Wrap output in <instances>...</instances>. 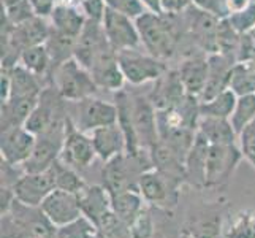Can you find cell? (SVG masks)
<instances>
[{"label": "cell", "mask_w": 255, "mask_h": 238, "mask_svg": "<svg viewBox=\"0 0 255 238\" xmlns=\"http://www.w3.org/2000/svg\"><path fill=\"white\" fill-rule=\"evenodd\" d=\"M49 170L52 173V178H54L56 189L80 194L87 186L86 181L83 180L81 173L75 169H72L70 165L64 164L60 159H57V161L51 165Z\"/></svg>", "instance_id": "cell-33"}, {"label": "cell", "mask_w": 255, "mask_h": 238, "mask_svg": "<svg viewBox=\"0 0 255 238\" xmlns=\"http://www.w3.org/2000/svg\"><path fill=\"white\" fill-rule=\"evenodd\" d=\"M14 0H2V5H6V3H11Z\"/></svg>", "instance_id": "cell-49"}, {"label": "cell", "mask_w": 255, "mask_h": 238, "mask_svg": "<svg viewBox=\"0 0 255 238\" xmlns=\"http://www.w3.org/2000/svg\"><path fill=\"white\" fill-rule=\"evenodd\" d=\"M8 73H10V83H11L10 97L11 95H14V97H40L45 84H43L40 78L30 73L27 68H24L21 64H17L11 68H8Z\"/></svg>", "instance_id": "cell-31"}, {"label": "cell", "mask_w": 255, "mask_h": 238, "mask_svg": "<svg viewBox=\"0 0 255 238\" xmlns=\"http://www.w3.org/2000/svg\"><path fill=\"white\" fill-rule=\"evenodd\" d=\"M37 102L38 97H8L2 102V118H0L2 130L25 126L33 108L37 107Z\"/></svg>", "instance_id": "cell-26"}, {"label": "cell", "mask_w": 255, "mask_h": 238, "mask_svg": "<svg viewBox=\"0 0 255 238\" xmlns=\"http://www.w3.org/2000/svg\"><path fill=\"white\" fill-rule=\"evenodd\" d=\"M89 135L92 138L97 157L102 159L103 162H108L113 157L127 151V140L118 122L97 129Z\"/></svg>", "instance_id": "cell-22"}, {"label": "cell", "mask_w": 255, "mask_h": 238, "mask_svg": "<svg viewBox=\"0 0 255 238\" xmlns=\"http://www.w3.org/2000/svg\"><path fill=\"white\" fill-rule=\"evenodd\" d=\"M228 21H230L233 29L240 35L255 30V3H252L249 8H246V10H243L240 13L230 14L228 16Z\"/></svg>", "instance_id": "cell-42"}, {"label": "cell", "mask_w": 255, "mask_h": 238, "mask_svg": "<svg viewBox=\"0 0 255 238\" xmlns=\"http://www.w3.org/2000/svg\"><path fill=\"white\" fill-rule=\"evenodd\" d=\"M243 161L238 145H209L205 189H221L232 180Z\"/></svg>", "instance_id": "cell-7"}, {"label": "cell", "mask_w": 255, "mask_h": 238, "mask_svg": "<svg viewBox=\"0 0 255 238\" xmlns=\"http://www.w3.org/2000/svg\"><path fill=\"white\" fill-rule=\"evenodd\" d=\"M65 122L52 126L43 132V134L37 135V142H35V148L30 157L21 165L22 172L37 173V172H46L51 169V165L60 157V151H62L64 137H65Z\"/></svg>", "instance_id": "cell-8"}, {"label": "cell", "mask_w": 255, "mask_h": 238, "mask_svg": "<svg viewBox=\"0 0 255 238\" xmlns=\"http://www.w3.org/2000/svg\"><path fill=\"white\" fill-rule=\"evenodd\" d=\"M224 238H255V213L254 211H240L233 216L227 226Z\"/></svg>", "instance_id": "cell-35"}, {"label": "cell", "mask_w": 255, "mask_h": 238, "mask_svg": "<svg viewBox=\"0 0 255 238\" xmlns=\"http://www.w3.org/2000/svg\"><path fill=\"white\" fill-rule=\"evenodd\" d=\"M30 5L33 6L37 16L41 17H49L51 11L54 10V6L57 5L59 0H29Z\"/></svg>", "instance_id": "cell-46"}, {"label": "cell", "mask_w": 255, "mask_h": 238, "mask_svg": "<svg viewBox=\"0 0 255 238\" xmlns=\"http://www.w3.org/2000/svg\"><path fill=\"white\" fill-rule=\"evenodd\" d=\"M146 205L147 204L143 200L138 189H128L111 194V208L114 215L122 219L128 227Z\"/></svg>", "instance_id": "cell-29"}, {"label": "cell", "mask_w": 255, "mask_h": 238, "mask_svg": "<svg viewBox=\"0 0 255 238\" xmlns=\"http://www.w3.org/2000/svg\"><path fill=\"white\" fill-rule=\"evenodd\" d=\"M151 153L143 149L138 154L122 153L111 161L105 162L102 170L103 186L110 194H116L121 191L138 189V180L146 170L152 169Z\"/></svg>", "instance_id": "cell-2"}, {"label": "cell", "mask_w": 255, "mask_h": 238, "mask_svg": "<svg viewBox=\"0 0 255 238\" xmlns=\"http://www.w3.org/2000/svg\"><path fill=\"white\" fill-rule=\"evenodd\" d=\"M198 132L209 145H238V134L227 118L201 116L198 121Z\"/></svg>", "instance_id": "cell-27"}, {"label": "cell", "mask_w": 255, "mask_h": 238, "mask_svg": "<svg viewBox=\"0 0 255 238\" xmlns=\"http://www.w3.org/2000/svg\"><path fill=\"white\" fill-rule=\"evenodd\" d=\"M143 3L147 8V11L162 13V0H143Z\"/></svg>", "instance_id": "cell-48"}, {"label": "cell", "mask_w": 255, "mask_h": 238, "mask_svg": "<svg viewBox=\"0 0 255 238\" xmlns=\"http://www.w3.org/2000/svg\"><path fill=\"white\" fill-rule=\"evenodd\" d=\"M68 118L67 113V100L54 86L49 84L43 87L38 97L37 107L33 108L32 114L25 122V129H29L32 134H43L52 126L62 124Z\"/></svg>", "instance_id": "cell-6"}, {"label": "cell", "mask_w": 255, "mask_h": 238, "mask_svg": "<svg viewBox=\"0 0 255 238\" xmlns=\"http://www.w3.org/2000/svg\"><path fill=\"white\" fill-rule=\"evenodd\" d=\"M48 19L52 30L67 35V37L78 38L89 17L86 16L80 5L70 0H59Z\"/></svg>", "instance_id": "cell-20"}, {"label": "cell", "mask_w": 255, "mask_h": 238, "mask_svg": "<svg viewBox=\"0 0 255 238\" xmlns=\"http://www.w3.org/2000/svg\"><path fill=\"white\" fill-rule=\"evenodd\" d=\"M108 8H113L114 11L122 13L131 19H136L147 11L143 0H105Z\"/></svg>", "instance_id": "cell-43"}, {"label": "cell", "mask_w": 255, "mask_h": 238, "mask_svg": "<svg viewBox=\"0 0 255 238\" xmlns=\"http://www.w3.org/2000/svg\"><path fill=\"white\" fill-rule=\"evenodd\" d=\"M192 5L190 0H162V13L179 14Z\"/></svg>", "instance_id": "cell-45"}, {"label": "cell", "mask_w": 255, "mask_h": 238, "mask_svg": "<svg viewBox=\"0 0 255 238\" xmlns=\"http://www.w3.org/2000/svg\"><path fill=\"white\" fill-rule=\"evenodd\" d=\"M95 157H97V153H95L91 135L78 129L72 116L68 114L67 122H65L64 145H62V151H60L59 159L64 164L70 165L72 169L81 173L83 170L89 169L92 162L95 161Z\"/></svg>", "instance_id": "cell-9"}, {"label": "cell", "mask_w": 255, "mask_h": 238, "mask_svg": "<svg viewBox=\"0 0 255 238\" xmlns=\"http://www.w3.org/2000/svg\"><path fill=\"white\" fill-rule=\"evenodd\" d=\"M118 59L122 73L126 76V81L131 86L155 83L168 70L165 60L154 57L143 48L119 51Z\"/></svg>", "instance_id": "cell-4"}, {"label": "cell", "mask_w": 255, "mask_h": 238, "mask_svg": "<svg viewBox=\"0 0 255 238\" xmlns=\"http://www.w3.org/2000/svg\"><path fill=\"white\" fill-rule=\"evenodd\" d=\"M67 102H81L99 92L91 72L75 57L65 60L51 75V83Z\"/></svg>", "instance_id": "cell-3"}, {"label": "cell", "mask_w": 255, "mask_h": 238, "mask_svg": "<svg viewBox=\"0 0 255 238\" xmlns=\"http://www.w3.org/2000/svg\"><path fill=\"white\" fill-rule=\"evenodd\" d=\"M89 72L97 86H99V89L119 92L124 89V84L127 83L124 73H122V68L119 65L118 51H114L111 46L103 49L97 56V59L89 68Z\"/></svg>", "instance_id": "cell-16"}, {"label": "cell", "mask_w": 255, "mask_h": 238, "mask_svg": "<svg viewBox=\"0 0 255 238\" xmlns=\"http://www.w3.org/2000/svg\"><path fill=\"white\" fill-rule=\"evenodd\" d=\"M254 32H255V30H254Z\"/></svg>", "instance_id": "cell-50"}, {"label": "cell", "mask_w": 255, "mask_h": 238, "mask_svg": "<svg viewBox=\"0 0 255 238\" xmlns=\"http://www.w3.org/2000/svg\"><path fill=\"white\" fill-rule=\"evenodd\" d=\"M181 181L163 175L157 169L146 170L138 180V191L149 207L171 210L178 205L181 194Z\"/></svg>", "instance_id": "cell-5"}, {"label": "cell", "mask_w": 255, "mask_h": 238, "mask_svg": "<svg viewBox=\"0 0 255 238\" xmlns=\"http://www.w3.org/2000/svg\"><path fill=\"white\" fill-rule=\"evenodd\" d=\"M108 46H111V45L107 38V35H105L102 21L87 19L83 32L80 33V37L76 38L73 57L83 67L89 70L91 65L94 64V60L97 59V56H99L103 49H107Z\"/></svg>", "instance_id": "cell-17"}, {"label": "cell", "mask_w": 255, "mask_h": 238, "mask_svg": "<svg viewBox=\"0 0 255 238\" xmlns=\"http://www.w3.org/2000/svg\"><path fill=\"white\" fill-rule=\"evenodd\" d=\"M189 238H221L222 235V215L219 210L206 208L192 216L187 223Z\"/></svg>", "instance_id": "cell-28"}, {"label": "cell", "mask_w": 255, "mask_h": 238, "mask_svg": "<svg viewBox=\"0 0 255 238\" xmlns=\"http://www.w3.org/2000/svg\"><path fill=\"white\" fill-rule=\"evenodd\" d=\"M190 2L193 6L200 8L201 11H206L219 17V19H225V17L230 16L225 0H190Z\"/></svg>", "instance_id": "cell-44"}, {"label": "cell", "mask_w": 255, "mask_h": 238, "mask_svg": "<svg viewBox=\"0 0 255 238\" xmlns=\"http://www.w3.org/2000/svg\"><path fill=\"white\" fill-rule=\"evenodd\" d=\"M75 43H76V38L67 37V35H62L56 30H52V27H51V35L45 43L48 48V52H49V57H51V64H52L51 75L59 65H62L65 60L73 57ZM49 83H51V79H49Z\"/></svg>", "instance_id": "cell-34"}, {"label": "cell", "mask_w": 255, "mask_h": 238, "mask_svg": "<svg viewBox=\"0 0 255 238\" xmlns=\"http://www.w3.org/2000/svg\"><path fill=\"white\" fill-rule=\"evenodd\" d=\"M13 191L16 200L27 207H40L49 194L56 189L54 178L51 170L37 172V173H25L17 178L13 184Z\"/></svg>", "instance_id": "cell-13"}, {"label": "cell", "mask_w": 255, "mask_h": 238, "mask_svg": "<svg viewBox=\"0 0 255 238\" xmlns=\"http://www.w3.org/2000/svg\"><path fill=\"white\" fill-rule=\"evenodd\" d=\"M130 110L133 119L138 142L143 149H151L159 142V127H157V108L147 95L130 94Z\"/></svg>", "instance_id": "cell-12"}, {"label": "cell", "mask_w": 255, "mask_h": 238, "mask_svg": "<svg viewBox=\"0 0 255 238\" xmlns=\"http://www.w3.org/2000/svg\"><path fill=\"white\" fill-rule=\"evenodd\" d=\"M19 64L27 68L30 73H33L37 78H40L43 83L48 81L49 86V79H51V57L46 45H37V46H30L27 49H24L19 56Z\"/></svg>", "instance_id": "cell-30"}, {"label": "cell", "mask_w": 255, "mask_h": 238, "mask_svg": "<svg viewBox=\"0 0 255 238\" xmlns=\"http://www.w3.org/2000/svg\"><path fill=\"white\" fill-rule=\"evenodd\" d=\"M236 64L238 62H236L235 57L222 54V52L208 54V79L203 94L200 97V102L213 99L214 95L230 87L233 68Z\"/></svg>", "instance_id": "cell-18"}, {"label": "cell", "mask_w": 255, "mask_h": 238, "mask_svg": "<svg viewBox=\"0 0 255 238\" xmlns=\"http://www.w3.org/2000/svg\"><path fill=\"white\" fill-rule=\"evenodd\" d=\"M97 234H99V227L83 215L73 223L57 227L56 238H94Z\"/></svg>", "instance_id": "cell-39"}, {"label": "cell", "mask_w": 255, "mask_h": 238, "mask_svg": "<svg viewBox=\"0 0 255 238\" xmlns=\"http://www.w3.org/2000/svg\"><path fill=\"white\" fill-rule=\"evenodd\" d=\"M102 25L110 45L114 51H126V49H139L143 48L141 37H139L136 21L131 17L114 11L113 8L105 10L102 17Z\"/></svg>", "instance_id": "cell-10"}, {"label": "cell", "mask_w": 255, "mask_h": 238, "mask_svg": "<svg viewBox=\"0 0 255 238\" xmlns=\"http://www.w3.org/2000/svg\"><path fill=\"white\" fill-rule=\"evenodd\" d=\"M254 119H255V92L238 95L235 111L230 118L236 134H240V132Z\"/></svg>", "instance_id": "cell-36"}, {"label": "cell", "mask_w": 255, "mask_h": 238, "mask_svg": "<svg viewBox=\"0 0 255 238\" xmlns=\"http://www.w3.org/2000/svg\"><path fill=\"white\" fill-rule=\"evenodd\" d=\"M238 94L232 87L222 91L221 94L214 95L213 99L200 102V118L211 116V118H227L230 119L236 107Z\"/></svg>", "instance_id": "cell-32"}, {"label": "cell", "mask_w": 255, "mask_h": 238, "mask_svg": "<svg viewBox=\"0 0 255 238\" xmlns=\"http://www.w3.org/2000/svg\"><path fill=\"white\" fill-rule=\"evenodd\" d=\"M130 237L131 238H157V231L154 219L149 211V205H146L135 221L130 224Z\"/></svg>", "instance_id": "cell-40"}, {"label": "cell", "mask_w": 255, "mask_h": 238, "mask_svg": "<svg viewBox=\"0 0 255 238\" xmlns=\"http://www.w3.org/2000/svg\"><path fill=\"white\" fill-rule=\"evenodd\" d=\"M208 151H209V142L200 132H197L195 143L190 148V151L186 157V162H184L186 183L197 189H205Z\"/></svg>", "instance_id": "cell-24"}, {"label": "cell", "mask_w": 255, "mask_h": 238, "mask_svg": "<svg viewBox=\"0 0 255 238\" xmlns=\"http://www.w3.org/2000/svg\"><path fill=\"white\" fill-rule=\"evenodd\" d=\"M35 142H37V135L25 129V126L2 130V138H0L2 162L14 167L22 165L30 157Z\"/></svg>", "instance_id": "cell-15"}, {"label": "cell", "mask_w": 255, "mask_h": 238, "mask_svg": "<svg viewBox=\"0 0 255 238\" xmlns=\"http://www.w3.org/2000/svg\"><path fill=\"white\" fill-rule=\"evenodd\" d=\"M178 73L187 94L200 100L208 79V54L203 51L186 54L179 62Z\"/></svg>", "instance_id": "cell-19"}, {"label": "cell", "mask_w": 255, "mask_h": 238, "mask_svg": "<svg viewBox=\"0 0 255 238\" xmlns=\"http://www.w3.org/2000/svg\"><path fill=\"white\" fill-rule=\"evenodd\" d=\"M147 97L154 103L157 110L171 108L181 103L187 97V91L184 87L178 68L166 70V73L154 83V89Z\"/></svg>", "instance_id": "cell-21"}, {"label": "cell", "mask_w": 255, "mask_h": 238, "mask_svg": "<svg viewBox=\"0 0 255 238\" xmlns=\"http://www.w3.org/2000/svg\"><path fill=\"white\" fill-rule=\"evenodd\" d=\"M33 16H37V13L29 0H14L11 3L2 5V21L10 25H17Z\"/></svg>", "instance_id": "cell-38"}, {"label": "cell", "mask_w": 255, "mask_h": 238, "mask_svg": "<svg viewBox=\"0 0 255 238\" xmlns=\"http://www.w3.org/2000/svg\"><path fill=\"white\" fill-rule=\"evenodd\" d=\"M238 146L244 161L255 169V119L238 134Z\"/></svg>", "instance_id": "cell-41"}, {"label": "cell", "mask_w": 255, "mask_h": 238, "mask_svg": "<svg viewBox=\"0 0 255 238\" xmlns=\"http://www.w3.org/2000/svg\"><path fill=\"white\" fill-rule=\"evenodd\" d=\"M83 215L99 227L102 219L107 216L111 208V194L108 189L100 184H87V186L78 194Z\"/></svg>", "instance_id": "cell-23"}, {"label": "cell", "mask_w": 255, "mask_h": 238, "mask_svg": "<svg viewBox=\"0 0 255 238\" xmlns=\"http://www.w3.org/2000/svg\"><path fill=\"white\" fill-rule=\"evenodd\" d=\"M136 25L141 37L143 49L154 57L168 62L178 52L179 40L182 37L184 25L179 14L146 11L136 17Z\"/></svg>", "instance_id": "cell-1"}, {"label": "cell", "mask_w": 255, "mask_h": 238, "mask_svg": "<svg viewBox=\"0 0 255 238\" xmlns=\"http://www.w3.org/2000/svg\"><path fill=\"white\" fill-rule=\"evenodd\" d=\"M73 122L80 130L91 134L100 127L118 122V107L114 102H108L92 95L89 99L76 102V118Z\"/></svg>", "instance_id": "cell-11"}, {"label": "cell", "mask_w": 255, "mask_h": 238, "mask_svg": "<svg viewBox=\"0 0 255 238\" xmlns=\"http://www.w3.org/2000/svg\"><path fill=\"white\" fill-rule=\"evenodd\" d=\"M151 159L154 169L162 172L163 175L170 176V178L186 183V169H184V159L174 151L171 146H168L165 142L159 140L151 149Z\"/></svg>", "instance_id": "cell-25"}, {"label": "cell", "mask_w": 255, "mask_h": 238, "mask_svg": "<svg viewBox=\"0 0 255 238\" xmlns=\"http://www.w3.org/2000/svg\"><path fill=\"white\" fill-rule=\"evenodd\" d=\"M227 2V8H228V13L233 14V13H240L246 8H249L254 0H225Z\"/></svg>", "instance_id": "cell-47"}, {"label": "cell", "mask_w": 255, "mask_h": 238, "mask_svg": "<svg viewBox=\"0 0 255 238\" xmlns=\"http://www.w3.org/2000/svg\"><path fill=\"white\" fill-rule=\"evenodd\" d=\"M41 211L56 227H62L83 216L80 196L73 192L54 189L40 205Z\"/></svg>", "instance_id": "cell-14"}, {"label": "cell", "mask_w": 255, "mask_h": 238, "mask_svg": "<svg viewBox=\"0 0 255 238\" xmlns=\"http://www.w3.org/2000/svg\"><path fill=\"white\" fill-rule=\"evenodd\" d=\"M230 87L238 95L255 92V64H236L233 68Z\"/></svg>", "instance_id": "cell-37"}]
</instances>
